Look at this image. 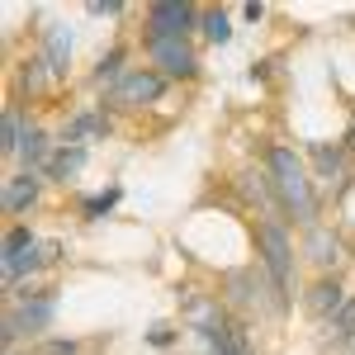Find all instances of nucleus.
Segmentation results:
<instances>
[{"instance_id": "nucleus-5", "label": "nucleus", "mask_w": 355, "mask_h": 355, "mask_svg": "<svg viewBox=\"0 0 355 355\" xmlns=\"http://www.w3.org/2000/svg\"><path fill=\"white\" fill-rule=\"evenodd\" d=\"M199 15H204V5H194V0H152L142 10V43L199 38Z\"/></svg>"}, {"instance_id": "nucleus-14", "label": "nucleus", "mask_w": 355, "mask_h": 355, "mask_svg": "<svg viewBox=\"0 0 355 355\" xmlns=\"http://www.w3.org/2000/svg\"><path fill=\"white\" fill-rule=\"evenodd\" d=\"M237 194L261 218H279V199H275V185H270V175H266V166H242L237 171Z\"/></svg>"}, {"instance_id": "nucleus-23", "label": "nucleus", "mask_w": 355, "mask_h": 355, "mask_svg": "<svg viewBox=\"0 0 355 355\" xmlns=\"http://www.w3.org/2000/svg\"><path fill=\"white\" fill-rule=\"evenodd\" d=\"M175 341H180V327L175 322H152L147 327V346H157V351H171Z\"/></svg>"}, {"instance_id": "nucleus-9", "label": "nucleus", "mask_w": 355, "mask_h": 355, "mask_svg": "<svg viewBox=\"0 0 355 355\" xmlns=\"http://www.w3.org/2000/svg\"><path fill=\"white\" fill-rule=\"evenodd\" d=\"M43 194H48V175H38V171H10L0 180V214L24 223L43 204Z\"/></svg>"}, {"instance_id": "nucleus-3", "label": "nucleus", "mask_w": 355, "mask_h": 355, "mask_svg": "<svg viewBox=\"0 0 355 355\" xmlns=\"http://www.w3.org/2000/svg\"><path fill=\"white\" fill-rule=\"evenodd\" d=\"M218 299L227 303V313L232 318H289L284 313V303H279V294H275L270 275L261 270V261H242V266H232V270L218 275Z\"/></svg>"}, {"instance_id": "nucleus-6", "label": "nucleus", "mask_w": 355, "mask_h": 355, "mask_svg": "<svg viewBox=\"0 0 355 355\" xmlns=\"http://www.w3.org/2000/svg\"><path fill=\"white\" fill-rule=\"evenodd\" d=\"M299 256L313 266V275H341V266L351 261V246H346V232L336 223L322 218L318 227L299 232Z\"/></svg>"}, {"instance_id": "nucleus-18", "label": "nucleus", "mask_w": 355, "mask_h": 355, "mask_svg": "<svg viewBox=\"0 0 355 355\" xmlns=\"http://www.w3.org/2000/svg\"><path fill=\"white\" fill-rule=\"evenodd\" d=\"M28 123H33V114H28L24 105H15V100H5V119H0V157H5V162L19 157Z\"/></svg>"}, {"instance_id": "nucleus-25", "label": "nucleus", "mask_w": 355, "mask_h": 355, "mask_svg": "<svg viewBox=\"0 0 355 355\" xmlns=\"http://www.w3.org/2000/svg\"><path fill=\"white\" fill-rule=\"evenodd\" d=\"M275 71H279V57H256V62H251V67H246V76H251V81H261V85H266V81H275Z\"/></svg>"}, {"instance_id": "nucleus-22", "label": "nucleus", "mask_w": 355, "mask_h": 355, "mask_svg": "<svg viewBox=\"0 0 355 355\" xmlns=\"http://www.w3.org/2000/svg\"><path fill=\"white\" fill-rule=\"evenodd\" d=\"M33 355H81V341L76 336H43L33 346Z\"/></svg>"}, {"instance_id": "nucleus-21", "label": "nucleus", "mask_w": 355, "mask_h": 355, "mask_svg": "<svg viewBox=\"0 0 355 355\" xmlns=\"http://www.w3.org/2000/svg\"><path fill=\"white\" fill-rule=\"evenodd\" d=\"M119 199H123V185L114 180V185H105V190H95V194H81L76 199V218L81 223H105L119 209Z\"/></svg>"}, {"instance_id": "nucleus-20", "label": "nucleus", "mask_w": 355, "mask_h": 355, "mask_svg": "<svg viewBox=\"0 0 355 355\" xmlns=\"http://www.w3.org/2000/svg\"><path fill=\"white\" fill-rule=\"evenodd\" d=\"M232 33H237L232 10H227V5H204V15H199V38H204L209 48H227Z\"/></svg>"}, {"instance_id": "nucleus-1", "label": "nucleus", "mask_w": 355, "mask_h": 355, "mask_svg": "<svg viewBox=\"0 0 355 355\" xmlns=\"http://www.w3.org/2000/svg\"><path fill=\"white\" fill-rule=\"evenodd\" d=\"M261 166H266V175H270V185H275L279 218L289 223V227H299V232L318 227V223H322V190H318V180H313V171H308L299 147H289V142H266Z\"/></svg>"}, {"instance_id": "nucleus-13", "label": "nucleus", "mask_w": 355, "mask_h": 355, "mask_svg": "<svg viewBox=\"0 0 355 355\" xmlns=\"http://www.w3.org/2000/svg\"><path fill=\"white\" fill-rule=\"evenodd\" d=\"M57 90V81L48 76V67H43V57L38 53H28V57H19L15 62V71H10V100L15 105H33V100H43V95H53Z\"/></svg>"}, {"instance_id": "nucleus-28", "label": "nucleus", "mask_w": 355, "mask_h": 355, "mask_svg": "<svg viewBox=\"0 0 355 355\" xmlns=\"http://www.w3.org/2000/svg\"><path fill=\"white\" fill-rule=\"evenodd\" d=\"M351 355H355V351H351Z\"/></svg>"}, {"instance_id": "nucleus-8", "label": "nucleus", "mask_w": 355, "mask_h": 355, "mask_svg": "<svg viewBox=\"0 0 355 355\" xmlns=\"http://www.w3.org/2000/svg\"><path fill=\"white\" fill-rule=\"evenodd\" d=\"M303 162L313 171V180L327 185V194H336L355 175V157H351V147H346L341 137H336V142H308V147H303Z\"/></svg>"}, {"instance_id": "nucleus-26", "label": "nucleus", "mask_w": 355, "mask_h": 355, "mask_svg": "<svg viewBox=\"0 0 355 355\" xmlns=\"http://www.w3.org/2000/svg\"><path fill=\"white\" fill-rule=\"evenodd\" d=\"M237 15H242L246 24H261V19H266V5H261V0H246V5L237 10Z\"/></svg>"}, {"instance_id": "nucleus-7", "label": "nucleus", "mask_w": 355, "mask_h": 355, "mask_svg": "<svg viewBox=\"0 0 355 355\" xmlns=\"http://www.w3.org/2000/svg\"><path fill=\"white\" fill-rule=\"evenodd\" d=\"M142 57L171 85H190V81L204 76V57L194 48V38H180V43H142Z\"/></svg>"}, {"instance_id": "nucleus-17", "label": "nucleus", "mask_w": 355, "mask_h": 355, "mask_svg": "<svg viewBox=\"0 0 355 355\" xmlns=\"http://www.w3.org/2000/svg\"><path fill=\"white\" fill-rule=\"evenodd\" d=\"M318 346H322V351H355V289H351V299L341 303V313H336L331 322H322Z\"/></svg>"}, {"instance_id": "nucleus-12", "label": "nucleus", "mask_w": 355, "mask_h": 355, "mask_svg": "<svg viewBox=\"0 0 355 355\" xmlns=\"http://www.w3.org/2000/svg\"><path fill=\"white\" fill-rule=\"evenodd\" d=\"M351 299V289H346V279L341 275H313L308 284H303V294H299V308L322 327V322H331L336 313H341V303Z\"/></svg>"}, {"instance_id": "nucleus-15", "label": "nucleus", "mask_w": 355, "mask_h": 355, "mask_svg": "<svg viewBox=\"0 0 355 355\" xmlns=\"http://www.w3.org/2000/svg\"><path fill=\"white\" fill-rule=\"evenodd\" d=\"M128 71H133V48H128V43H114L110 53L95 57V67H90V76H85V81H90V90H95V95H105V90H110V85H119Z\"/></svg>"}, {"instance_id": "nucleus-10", "label": "nucleus", "mask_w": 355, "mask_h": 355, "mask_svg": "<svg viewBox=\"0 0 355 355\" xmlns=\"http://www.w3.org/2000/svg\"><path fill=\"white\" fill-rule=\"evenodd\" d=\"M114 137V114H105L100 105H81L57 123V142L62 147H95Z\"/></svg>"}, {"instance_id": "nucleus-27", "label": "nucleus", "mask_w": 355, "mask_h": 355, "mask_svg": "<svg viewBox=\"0 0 355 355\" xmlns=\"http://www.w3.org/2000/svg\"><path fill=\"white\" fill-rule=\"evenodd\" d=\"M15 355H33V351H15Z\"/></svg>"}, {"instance_id": "nucleus-24", "label": "nucleus", "mask_w": 355, "mask_h": 355, "mask_svg": "<svg viewBox=\"0 0 355 355\" xmlns=\"http://www.w3.org/2000/svg\"><path fill=\"white\" fill-rule=\"evenodd\" d=\"M123 10H128L123 0H85V15L90 19H119Z\"/></svg>"}, {"instance_id": "nucleus-4", "label": "nucleus", "mask_w": 355, "mask_h": 355, "mask_svg": "<svg viewBox=\"0 0 355 355\" xmlns=\"http://www.w3.org/2000/svg\"><path fill=\"white\" fill-rule=\"evenodd\" d=\"M166 95H171V81H166L162 71H152V67H133V71H128V76H123L119 85H110V90L95 100V105H100L105 114H114V119H119V114L157 110Z\"/></svg>"}, {"instance_id": "nucleus-16", "label": "nucleus", "mask_w": 355, "mask_h": 355, "mask_svg": "<svg viewBox=\"0 0 355 355\" xmlns=\"http://www.w3.org/2000/svg\"><path fill=\"white\" fill-rule=\"evenodd\" d=\"M38 242H43V237L33 232V223H10V227H5V242H0V279L19 270L28 256H33Z\"/></svg>"}, {"instance_id": "nucleus-19", "label": "nucleus", "mask_w": 355, "mask_h": 355, "mask_svg": "<svg viewBox=\"0 0 355 355\" xmlns=\"http://www.w3.org/2000/svg\"><path fill=\"white\" fill-rule=\"evenodd\" d=\"M85 162H90V147H62V142H57V152H53V162H48L43 175H48V185H62V190H67V185H76V175L85 171Z\"/></svg>"}, {"instance_id": "nucleus-11", "label": "nucleus", "mask_w": 355, "mask_h": 355, "mask_svg": "<svg viewBox=\"0 0 355 355\" xmlns=\"http://www.w3.org/2000/svg\"><path fill=\"white\" fill-rule=\"evenodd\" d=\"M38 57H43L48 76L57 85H67L71 81V57H76V28L62 24V19H48L38 28Z\"/></svg>"}, {"instance_id": "nucleus-2", "label": "nucleus", "mask_w": 355, "mask_h": 355, "mask_svg": "<svg viewBox=\"0 0 355 355\" xmlns=\"http://www.w3.org/2000/svg\"><path fill=\"white\" fill-rule=\"evenodd\" d=\"M251 246H256V261H261V270L270 275L275 294L284 303V313H294V299H299V242H294V227L284 218H256L251 227Z\"/></svg>"}]
</instances>
